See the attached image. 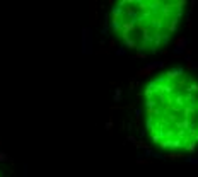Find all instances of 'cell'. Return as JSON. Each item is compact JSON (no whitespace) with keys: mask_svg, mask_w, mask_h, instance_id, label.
<instances>
[{"mask_svg":"<svg viewBox=\"0 0 198 177\" xmlns=\"http://www.w3.org/2000/svg\"><path fill=\"white\" fill-rule=\"evenodd\" d=\"M145 128L154 145L164 150L198 147V79L171 70L152 80L144 94Z\"/></svg>","mask_w":198,"mask_h":177,"instance_id":"1","label":"cell"},{"mask_svg":"<svg viewBox=\"0 0 198 177\" xmlns=\"http://www.w3.org/2000/svg\"><path fill=\"white\" fill-rule=\"evenodd\" d=\"M185 7L183 0H121L111 10V29L128 49L156 53L174 34Z\"/></svg>","mask_w":198,"mask_h":177,"instance_id":"2","label":"cell"}]
</instances>
